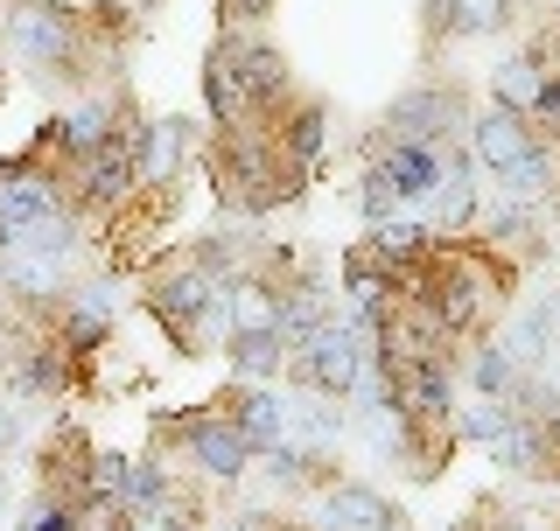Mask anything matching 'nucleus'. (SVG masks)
<instances>
[{
	"label": "nucleus",
	"instance_id": "a211bd4d",
	"mask_svg": "<svg viewBox=\"0 0 560 531\" xmlns=\"http://www.w3.org/2000/svg\"><path fill=\"white\" fill-rule=\"evenodd\" d=\"M504 22H512V0H448V35H455V43L504 35Z\"/></svg>",
	"mask_w": 560,
	"mask_h": 531
},
{
	"label": "nucleus",
	"instance_id": "9b49d317",
	"mask_svg": "<svg viewBox=\"0 0 560 531\" xmlns=\"http://www.w3.org/2000/svg\"><path fill=\"white\" fill-rule=\"evenodd\" d=\"M92 448L98 440L63 420V427L43 440V455H35V489H49V497H63V504H84V462H92Z\"/></svg>",
	"mask_w": 560,
	"mask_h": 531
},
{
	"label": "nucleus",
	"instance_id": "c85d7f7f",
	"mask_svg": "<svg viewBox=\"0 0 560 531\" xmlns=\"http://www.w3.org/2000/svg\"><path fill=\"white\" fill-rule=\"evenodd\" d=\"M0 49H8V43H0Z\"/></svg>",
	"mask_w": 560,
	"mask_h": 531
},
{
	"label": "nucleus",
	"instance_id": "b1692460",
	"mask_svg": "<svg viewBox=\"0 0 560 531\" xmlns=\"http://www.w3.org/2000/svg\"><path fill=\"white\" fill-rule=\"evenodd\" d=\"M218 531H280V510H232Z\"/></svg>",
	"mask_w": 560,
	"mask_h": 531
},
{
	"label": "nucleus",
	"instance_id": "ddd939ff",
	"mask_svg": "<svg viewBox=\"0 0 560 531\" xmlns=\"http://www.w3.org/2000/svg\"><path fill=\"white\" fill-rule=\"evenodd\" d=\"M273 133H280V148H288V162L315 182V175H323V154H329V105L315 92H302L288 113L273 119Z\"/></svg>",
	"mask_w": 560,
	"mask_h": 531
},
{
	"label": "nucleus",
	"instance_id": "0eeeda50",
	"mask_svg": "<svg viewBox=\"0 0 560 531\" xmlns=\"http://www.w3.org/2000/svg\"><path fill=\"white\" fill-rule=\"evenodd\" d=\"M547 148V140L533 133V119L525 113H512V105H477V113H469V162H477V175H518L525 162H533V154Z\"/></svg>",
	"mask_w": 560,
	"mask_h": 531
},
{
	"label": "nucleus",
	"instance_id": "f03ea898",
	"mask_svg": "<svg viewBox=\"0 0 560 531\" xmlns=\"http://www.w3.org/2000/svg\"><path fill=\"white\" fill-rule=\"evenodd\" d=\"M224 287H232V280L183 245V252H162L148 273H140V308L154 315V329H162L183 357H203V350L218 343V329H224Z\"/></svg>",
	"mask_w": 560,
	"mask_h": 531
},
{
	"label": "nucleus",
	"instance_id": "dca6fc26",
	"mask_svg": "<svg viewBox=\"0 0 560 531\" xmlns=\"http://www.w3.org/2000/svg\"><path fill=\"white\" fill-rule=\"evenodd\" d=\"M518 378H525V364L504 343H469V385H477V399H512Z\"/></svg>",
	"mask_w": 560,
	"mask_h": 531
},
{
	"label": "nucleus",
	"instance_id": "f8f14e48",
	"mask_svg": "<svg viewBox=\"0 0 560 531\" xmlns=\"http://www.w3.org/2000/svg\"><path fill=\"white\" fill-rule=\"evenodd\" d=\"M189 162V119L148 113L140 119V189H175Z\"/></svg>",
	"mask_w": 560,
	"mask_h": 531
},
{
	"label": "nucleus",
	"instance_id": "39448f33",
	"mask_svg": "<svg viewBox=\"0 0 560 531\" xmlns=\"http://www.w3.org/2000/svg\"><path fill=\"white\" fill-rule=\"evenodd\" d=\"M218 49L224 63H232V78H238V92L245 105L259 113V127H273L280 113H288L294 98H302V84H294V63H288V49L273 43L267 28H218Z\"/></svg>",
	"mask_w": 560,
	"mask_h": 531
},
{
	"label": "nucleus",
	"instance_id": "412c9836",
	"mask_svg": "<svg viewBox=\"0 0 560 531\" xmlns=\"http://www.w3.org/2000/svg\"><path fill=\"white\" fill-rule=\"evenodd\" d=\"M14 531H78V504H63V497H49V489H35V504L22 510V524Z\"/></svg>",
	"mask_w": 560,
	"mask_h": 531
},
{
	"label": "nucleus",
	"instance_id": "2eb2a0df",
	"mask_svg": "<svg viewBox=\"0 0 560 531\" xmlns=\"http://www.w3.org/2000/svg\"><path fill=\"white\" fill-rule=\"evenodd\" d=\"M203 113H210V133H232V127H259V113L245 105L232 63L218 49H203Z\"/></svg>",
	"mask_w": 560,
	"mask_h": 531
},
{
	"label": "nucleus",
	"instance_id": "bb28decb",
	"mask_svg": "<svg viewBox=\"0 0 560 531\" xmlns=\"http://www.w3.org/2000/svg\"><path fill=\"white\" fill-rule=\"evenodd\" d=\"M127 531H154V524H148V518H133V524H127Z\"/></svg>",
	"mask_w": 560,
	"mask_h": 531
},
{
	"label": "nucleus",
	"instance_id": "6ab92c4d",
	"mask_svg": "<svg viewBox=\"0 0 560 531\" xmlns=\"http://www.w3.org/2000/svg\"><path fill=\"white\" fill-rule=\"evenodd\" d=\"M127 462H133V455H119V448H92V462H84V504H92V497L119 504V489H127Z\"/></svg>",
	"mask_w": 560,
	"mask_h": 531
},
{
	"label": "nucleus",
	"instance_id": "1a4fd4ad",
	"mask_svg": "<svg viewBox=\"0 0 560 531\" xmlns=\"http://www.w3.org/2000/svg\"><path fill=\"white\" fill-rule=\"evenodd\" d=\"M224 405V413L238 420V434L253 440L259 455H273L280 440H288V399H280V385H253V378H224L218 392H210Z\"/></svg>",
	"mask_w": 560,
	"mask_h": 531
},
{
	"label": "nucleus",
	"instance_id": "393cba45",
	"mask_svg": "<svg viewBox=\"0 0 560 531\" xmlns=\"http://www.w3.org/2000/svg\"><path fill=\"white\" fill-rule=\"evenodd\" d=\"M14 440H22V420H14V405H0V455H8Z\"/></svg>",
	"mask_w": 560,
	"mask_h": 531
},
{
	"label": "nucleus",
	"instance_id": "4be33fe9",
	"mask_svg": "<svg viewBox=\"0 0 560 531\" xmlns=\"http://www.w3.org/2000/svg\"><path fill=\"white\" fill-rule=\"evenodd\" d=\"M525 119H533V133L547 140V148H560V78L539 84V98H533V113H525Z\"/></svg>",
	"mask_w": 560,
	"mask_h": 531
},
{
	"label": "nucleus",
	"instance_id": "6e6552de",
	"mask_svg": "<svg viewBox=\"0 0 560 531\" xmlns=\"http://www.w3.org/2000/svg\"><path fill=\"white\" fill-rule=\"evenodd\" d=\"M477 238L483 245H498L504 259L518 266V273H533L539 259L553 252V238H547V203H518V197H498L477 217Z\"/></svg>",
	"mask_w": 560,
	"mask_h": 531
},
{
	"label": "nucleus",
	"instance_id": "aec40b11",
	"mask_svg": "<svg viewBox=\"0 0 560 531\" xmlns=\"http://www.w3.org/2000/svg\"><path fill=\"white\" fill-rule=\"evenodd\" d=\"M518 49H525V57H533L539 70H547V78H560V8H539Z\"/></svg>",
	"mask_w": 560,
	"mask_h": 531
},
{
	"label": "nucleus",
	"instance_id": "4468645a",
	"mask_svg": "<svg viewBox=\"0 0 560 531\" xmlns=\"http://www.w3.org/2000/svg\"><path fill=\"white\" fill-rule=\"evenodd\" d=\"M224 364H232V378L280 385L288 378V343L273 329H238V335H224Z\"/></svg>",
	"mask_w": 560,
	"mask_h": 531
},
{
	"label": "nucleus",
	"instance_id": "a878e982",
	"mask_svg": "<svg viewBox=\"0 0 560 531\" xmlns=\"http://www.w3.org/2000/svg\"><path fill=\"white\" fill-rule=\"evenodd\" d=\"M154 8H162V0H133V14H154Z\"/></svg>",
	"mask_w": 560,
	"mask_h": 531
},
{
	"label": "nucleus",
	"instance_id": "cd10ccee",
	"mask_svg": "<svg viewBox=\"0 0 560 531\" xmlns=\"http://www.w3.org/2000/svg\"><path fill=\"white\" fill-rule=\"evenodd\" d=\"M553 531H560V518H553Z\"/></svg>",
	"mask_w": 560,
	"mask_h": 531
},
{
	"label": "nucleus",
	"instance_id": "9d476101",
	"mask_svg": "<svg viewBox=\"0 0 560 531\" xmlns=\"http://www.w3.org/2000/svg\"><path fill=\"white\" fill-rule=\"evenodd\" d=\"M323 518H329L323 531H407V510L372 483H350V475L323 489Z\"/></svg>",
	"mask_w": 560,
	"mask_h": 531
},
{
	"label": "nucleus",
	"instance_id": "423d86ee",
	"mask_svg": "<svg viewBox=\"0 0 560 531\" xmlns=\"http://www.w3.org/2000/svg\"><path fill=\"white\" fill-rule=\"evenodd\" d=\"M288 385L315 392V399H358V385H364V322L358 315H329L288 357Z\"/></svg>",
	"mask_w": 560,
	"mask_h": 531
},
{
	"label": "nucleus",
	"instance_id": "f3484780",
	"mask_svg": "<svg viewBox=\"0 0 560 531\" xmlns=\"http://www.w3.org/2000/svg\"><path fill=\"white\" fill-rule=\"evenodd\" d=\"M539 84H547V70H539L525 49H512L498 70H490V98L498 105H512V113H533V98H539Z\"/></svg>",
	"mask_w": 560,
	"mask_h": 531
},
{
	"label": "nucleus",
	"instance_id": "20e7f679",
	"mask_svg": "<svg viewBox=\"0 0 560 531\" xmlns=\"http://www.w3.org/2000/svg\"><path fill=\"white\" fill-rule=\"evenodd\" d=\"M469 84L463 78H420L413 92H399L378 113V127L358 140V162H372L385 148H434V140H455V127H469Z\"/></svg>",
	"mask_w": 560,
	"mask_h": 531
},
{
	"label": "nucleus",
	"instance_id": "7ed1b4c3",
	"mask_svg": "<svg viewBox=\"0 0 560 531\" xmlns=\"http://www.w3.org/2000/svg\"><path fill=\"white\" fill-rule=\"evenodd\" d=\"M154 455H168V462H189L197 475H210L218 489H232L238 475L259 462V448L238 434V420L224 413L218 399L183 405V413H154Z\"/></svg>",
	"mask_w": 560,
	"mask_h": 531
},
{
	"label": "nucleus",
	"instance_id": "5701e85b",
	"mask_svg": "<svg viewBox=\"0 0 560 531\" xmlns=\"http://www.w3.org/2000/svg\"><path fill=\"white\" fill-rule=\"evenodd\" d=\"M280 0H218V28H267Z\"/></svg>",
	"mask_w": 560,
	"mask_h": 531
},
{
	"label": "nucleus",
	"instance_id": "f257e3e1",
	"mask_svg": "<svg viewBox=\"0 0 560 531\" xmlns=\"http://www.w3.org/2000/svg\"><path fill=\"white\" fill-rule=\"evenodd\" d=\"M210 189L232 217H273V210L302 203L315 182L288 162L273 127H232L210 133Z\"/></svg>",
	"mask_w": 560,
	"mask_h": 531
}]
</instances>
